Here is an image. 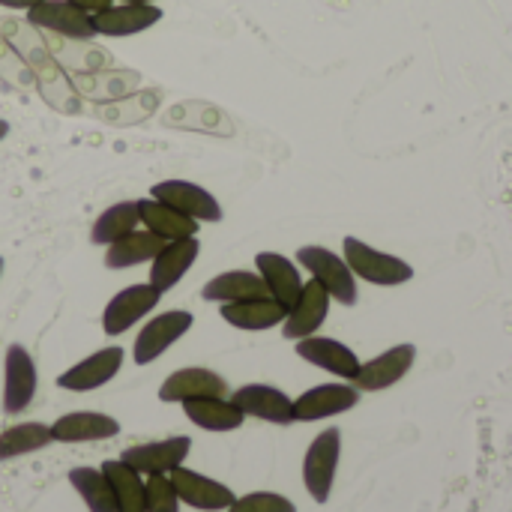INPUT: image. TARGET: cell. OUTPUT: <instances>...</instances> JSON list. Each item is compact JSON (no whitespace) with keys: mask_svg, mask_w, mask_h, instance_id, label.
<instances>
[{"mask_svg":"<svg viewBox=\"0 0 512 512\" xmlns=\"http://www.w3.org/2000/svg\"><path fill=\"white\" fill-rule=\"evenodd\" d=\"M0 36L24 57V63L30 66V72L36 78V90L48 108H54L57 114H81L84 111V105H81L84 99L75 93L69 72L54 60L42 33L33 24H27L21 18H3Z\"/></svg>","mask_w":512,"mask_h":512,"instance_id":"6da1fadb","label":"cell"},{"mask_svg":"<svg viewBox=\"0 0 512 512\" xmlns=\"http://www.w3.org/2000/svg\"><path fill=\"white\" fill-rule=\"evenodd\" d=\"M342 258L348 261V267L354 270L357 279L378 285V288H396V285H405L414 279V267L405 258L375 249L366 240L351 237V234L342 240Z\"/></svg>","mask_w":512,"mask_h":512,"instance_id":"7a4b0ae2","label":"cell"},{"mask_svg":"<svg viewBox=\"0 0 512 512\" xmlns=\"http://www.w3.org/2000/svg\"><path fill=\"white\" fill-rule=\"evenodd\" d=\"M297 264L303 270H309V276L315 282L324 285V291L342 303V306H357L360 300V288H357V276L348 267V261L336 252H330L327 246H300L297 249Z\"/></svg>","mask_w":512,"mask_h":512,"instance_id":"3957f363","label":"cell"},{"mask_svg":"<svg viewBox=\"0 0 512 512\" xmlns=\"http://www.w3.org/2000/svg\"><path fill=\"white\" fill-rule=\"evenodd\" d=\"M339 456H342V432L339 429H324L309 444L306 459H303V483L315 504L330 501L336 471H339Z\"/></svg>","mask_w":512,"mask_h":512,"instance_id":"277c9868","label":"cell"},{"mask_svg":"<svg viewBox=\"0 0 512 512\" xmlns=\"http://www.w3.org/2000/svg\"><path fill=\"white\" fill-rule=\"evenodd\" d=\"M414 360H417V345H411V342L393 345V348H387L384 354H378V357L360 363V372H357V378H354L351 384H354L360 393H381V390H390L393 384H399V381L411 372Z\"/></svg>","mask_w":512,"mask_h":512,"instance_id":"5b68a950","label":"cell"},{"mask_svg":"<svg viewBox=\"0 0 512 512\" xmlns=\"http://www.w3.org/2000/svg\"><path fill=\"white\" fill-rule=\"evenodd\" d=\"M162 294L147 282V285H129L120 294L111 297V303L102 312V330L105 336H123L132 330L144 315H150L159 306Z\"/></svg>","mask_w":512,"mask_h":512,"instance_id":"8992f818","label":"cell"},{"mask_svg":"<svg viewBox=\"0 0 512 512\" xmlns=\"http://www.w3.org/2000/svg\"><path fill=\"white\" fill-rule=\"evenodd\" d=\"M192 321L195 318L189 312H183V309H171V312H162L153 321H147L144 330L135 339V348H132L135 363L147 366V363L159 360L180 336H186L192 330Z\"/></svg>","mask_w":512,"mask_h":512,"instance_id":"52a82bcc","label":"cell"},{"mask_svg":"<svg viewBox=\"0 0 512 512\" xmlns=\"http://www.w3.org/2000/svg\"><path fill=\"white\" fill-rule=\"evenodd\" d=\"M330 303H333V297L324 291L321 282H315V279L303 282L300 300L288 309V315L282 321V336L288 342H300L306 336H315L330 315Z\"/></svg>","mask_w":512,"mask_h":512,"instance_id":"ba28073f","label":"cell"},{"mask_svg":"<svg viewBox=\"0 0 512 512\" xmlns=\"http://www.w3.org/2000/svg\"><path fill=\"white\" fill-rule=\"evenodd\" d=\"M360 405V390L354 384H318L294 399V423H318L336 414H348Z\"/></svg>","mask_w":512,"mask_h":512,"instance_id":"9c48e42d","label":"cell"},{"mask_svg":"<svg viewBox=\"0 0 512 512\" xmlns=\"http://www.w3.org/2000/svg\"><path fill=\"white\" fill-rule=\"evenodd\" d=\"M27 24H33L42 33H60L72 39H93V15L72 6L69 0H42L33 9H27Z\"/></svg>","mask_w":512,"mask_h":512,"instance_id":"30bf717a","label":"cell"},{"mask_svg":"<svg viewBox=\"0 0 512 512\" xmlns=\"http://www.w3.org/2000/svg\"><path fill=\"white\" fill-rule=\"evenodd\" d=\"M192 450V438L186 435H174L165 441H150V444H138L129 447L120 462H126L132 471H138L141 477H153V474H171L174 468H180L186 462Z\"/></svg>","mask_w":512,"mask_h":512,"instance_id":"8fae6325","label":"cell"},{"mask_svg":"<svg viewBox=\"0 0 512 512\" xmlns=\"http://www.w3.org/2000/svg\"><path fill=\"white\" fill-rule=\"evenodd\" d=\"M150 198H156V201L180 210L183 216H189L195 222H222L219 201L204 186H195L189 180H165V183H156L150 189Z\"/></svg>","mask_w":512,"mask_h":512,"instance_id":"7c38bea8","label":"cell"},{"mask_svg":"<svg viewBox=\"0 0 512 512\" xmlns=\"http://www.w3.org/2000/svg\"><path fill=\"white\" fill-rule=\"evenodd\" d=\"M36 396V366L24 345H9L3 360V411L21 414Z\"/></svg>","mask_w":512,"mask_h":512,"instance_id":"4fadbf2b","label":"cell"},{"mask_svg":"<svg viewBox=\"0 0 512 512\" xmlns=\"http://www.w3.org/2000/svg\"><path fill=\"white\" fill-rule=\"evenodd\" d=\"M168 477H171V486H174L180 504H186L192 510L219 512L228 510L237 501V495L228 486H222V483H216V480H210V477H204L198 471H189L183 465L174 468Z\"/></svg>","mask_w":512,"mask_h":512,"instance_id":"5bb4252c","label":"cell"},{"mask_svg":"<svg viewBox=\"0 0 512 512\" xmlns=\"http://www.w3.org/2000/svg\"><path fill=\"white\" fill-rule=\"evenodd\" d=\"M231 402L255 420L273 423V426H291L294 423V399L270 384H246L231 393Z\"/></svg>","mask_w":512,"mask_h":512,"instance_id":"9a60e30c","label":"cell"},{"mask_svg":"<svg viewBox=\"0 0 512 512\" xmlns=\"http://www.w3.org/2000/svg\"><path fill=\"white\" fill-rule=\"evenodd\" d=\"M120 366H123V348L111 345V348H102V351L84 357L72 369H66L57 378V387L60 390H72V393H90V390L105 387L120 372Z\"/></svg>","mask_w":512,"mask_h":512,"instance_id":"2e32d148","label":"cell"},{"mask_svg":"<svg viewBox=\"0 0 512 512\" xmlns=\"http://www.w3.org/2000/svg\"><path fill=\"white\" fill-rule=\"evenodd\" d=\"M297 357L318 366V369H324V372H330V375H336V378H342V381H348V384L360 372V357L348 345H342L339 339H330V336H306V339H300L297 342Z\"/></svg>","mask_w":512,"mask_h":512,"instance_id":"e0dca14e","label":"cell"},{"mask_svg":"<svg viewBox=\"0 0 512 512\" xmlns=\"http://www.w3.org/2000/svg\"><path fill=\"white\" fill-rule=\"evenodd\" d=\"M48 51L54 54V60L69 72V75H81V72H99L111 66V51L96 45L93 39H72V36H60V33H42Z\"/></svg>","mask_w":512,"mask_h":512,"instance_id":"ac0fdd59","label":"cell"},{"mask_svg":"<svg viewBox=\"0 0 512 512\" xmlns=\"http://www.w3.org/2000/svg\"><path fill=\"white\" fill-rule=\"evenodd\" d=\"M72 87L81 99L87 102H114L120 96H129L135 90H141V72L135 69H99V72H81V75H69Z\"/></svg>","mask_w":512,"mask_h":512,"instance_id":"d6986e66","label":"cell"},{"mask_svg":"<svg viewBox=\"0 0 512 512\" xmlns=\"http://www.w3.org/2000/svg\"><path fill=\"white\" fill-rule=\"evenodd\" d=\"M228 381L210 369H201V366H189V369H180L174 375L165 378V384L159 387V399L162 402H189V399H228Z\"/></svg>","mask_w":512,"mask_h":512,"instance_id":"ffe728a7","label":"cell"},{"mask_svg":"<svg viewBox=\"0 0 512 512\" xmlns=\"http://www.w3.org/2000/svg\"><path fill=\"white\" fill-rule=\"evenodd\" d=\"M255 267H258V276L264 279L270 297L279 306L291 309L300 300L303 276L297 270V261H291L288 255H279V252H258L255 255Z\"/></svg>","mask_w":512,"mask_h":512,"instance_id":"44dd1931","label":"cell"},{"mask_svg":"<svg viewBox=\"0 0 512 512\" xmlns=\"http://www.w3.org/2000/svg\"><path fill=\"white\" fill-rule=\"evenodd\" d=\"M162 18V9L153 3H120L102 12H93V27L102 36H135L153 27Z\"/></svg>","mask_w":512,"mask_h":512,"instance_id":"7402d4cb","label":"cell"},{"mask_svg":"<svg viewBox=\"0 0 512 512\" xmlns=\"http://www.w3.org/2000/svg\"><path fill=\"white\" fill-rule=\"evenodd\" d=\"M120 432V423L108 414L96 411H75L63 414L51 426V438L60 444H87V441H108Z\"/></svg>","mask_w":512,"mask_h":512,"instance_id":"603a6c76","label":"cell"},{"mask_svg":"<svg viewBox=\"0 0 512 512\" xmlns=\"http://www.w3.org/2000/svg\"><path fill=\"white\" fill-rule=\"evenodd\" d=\"M198 252H201L198 237H186V240L168 243V246L150 261V264H153V270H150V285H153L159 294L171 291V288L186 276V270L195 264Z\"/></svg>","mask_w":512,"mask_h":512,"instance_id":"cb8c5ba5","label":"cell"},{"mask_svg":"<svg viewBox=\"0 0 512 512\" xmlns=\"http://www.w3.org/2000/svg\"><path fill=\"white\" fill-rule=\"evenodd\" d=\"M138 219L144 222L147 231H153L156 237H162L168 243L195 237L198 228H201V222L183 216L180 210H174V207H168V204H162L156 198H141L138 201Z\"/></svg>","mask_w":512,"mask_h":512,"instance_id":"d4e9b609","label":"cell"},{"mask_svg":"<svg viewBox=\"0 0 512 512\" xmlns=\"http://www.w3.org/2000/svg\"><path fill=\"white\" fill-rule=\"evenodd\" d=\"M219 315L225 318V324L237 327V330H273L285 321L288 309L279 306L273 297H261V300H240V303H222Z\"/></svg>","mask_w":512,"mask_h":512,"instance_id":"484cf974","label":"cell"},{"mask_svg":"<svg viewBox=\"0 0 512 512\" xmlns=\"http://www.w3.org/2000/svg\"><path fill=\"white\" fill-rule=\"evenodd\" d=\"M162 102V93L159 90H135L129 96H120L114 102H102V105H93V117L111 123V126H138L144 123L147 117L156 114Z\"/></svg>","mask_w":512,"mask_h":512,"instance_id":"4316f807","label":"cell"},{"mask_svg":"<svg viewBox=\"0 0 512 512\" xmlns=\"http://www.w3.org/2000/svg\"><path fill=\"white\" fill-rule=\"evenodd\" d=\"M201 297L207 303H240V300H261L270 297L264 279L249 270H228L216 279H210L201 288Z\"/></svg>","mask_w":512,"mask_h":512,"instance_id":"83f0119b","label":"cell"},{"mask_svg":"<svg viewBox=\"0 0 512 512\" xmlns=\"http://www.w3.org/2000/svg\"><path fill=\"white\" fill-rule=\"evenodd\" d=\"M168 246V240L156 237L153 231H129L126 237L114 240L105 252V267L108 270H126V267H135V264H144V261H153L162 249Z\"/></svg>","mask_w":512,"mask_h":512,"instance_id":"f1b7e54d","label":"cell"},{"mask_svg":"<svg viewBox=\"0 0 512 512\" xmlns=\"http://www.w3.org/2000/svg\"><path fill=\"white\" fill-rule=\"evenodd\" d=\"M165 126L174 129H195V132H210V135H231V120L207 102H177L174 108L165 111L162 117Z\"/></svg>","mask_w":512,"mask_h":512,"instance_id":"f546056e","label":"cell"},{"mask_svg":"<svg viewBox=\"0 0 512 512\" xmlns=\"http://www.w3.org/2000/svg\"><path fill=\"white\" fill-rule=\"evenodd\" d=\"M183 414L204 432H234L246 420V414L231 399H216V396L183 402Z\"/></svg>","mask_w":512,"mask_h":512,"instance_id":"4dcf8cb0","label":"cell"},{"mask_svg":"<svg viewBox=\"0 0 512 512\" xmlns=\"http://www.w3.org/2000/svg\"><path fill=\"white\" fill-rule=\"evenodd\" d=\"M99 471L111 483V492H114V501H117V512H147V486H144V480H141L138 471H132L120 459L102 462Z\"/></svg>","mask_w":512,"mask_h":512,"instance_id":"1f68e13d","label":"cell"},{"mask_svg":"<svg viewBox=\"0 0 512 512\" xmlns=\"http://www.w3.org/2000/svg\"><path fill=\"white\" fill-rule=\"evenodd\" d=\"M138 201H120L114 207H108L105 213L96 216L93 228H90V240L96 246H111L114 240L126 237L129 231L138 228Z\"/></svg>","mask_w":512,"mask_h":512,"instance_id":"d6a6232c","label":"cell"},{"mask_svg":"<svg viewBox=\"0 0 512 512\" xmlns=\"http://www.w3.org/2000/svg\"><path fill=\"white\" fill-rule=\"evenodd\" d=\"M51 441H54L51 438V426H42V423L9 426V429L0 432V462H9V459L36 453V450L48 447Z\"/></svg>","mask_w":512,"mask_h":512,"instance_id":"836d02e7","label":"cell"},{"mask_svg":"<svg viewBox=\"0 0 512 512\" xmlns=\"http://www.w3.org/2000/svg\"><path fill=\"white\" fill-rule=\"evenodd\" d=\"M69 483L81 495V501L87 504L90 512H117L111 483L105 480L102 471H96V468H72L69 471Z\"/></svg>","mask_w":512,"mask_h":512,"instance_id":"e575fe53","label":"cell"},{"mask_svg":"<svg viewBox=\"0 0 512 512\" xmlns=\"http://www.w3.org/2000/svg\"><path fill=\"white\" fill-rule=\"evenodd\" d=\"M0 81L9 84V87H15V90L36 87V78H33L30 66L24 63V57L6 39H0Z\"/></svg>","mask_w":512,"mask_h":512,"instance_id":"d590c367","label":"cell"},{"mask_svg":"<svg viewBox=\"0 0 512 512\" xmlns=\"http://www.w3.org/2000/svg\"><path fill=\"white\" fill-rule=\"evenodd\" d=\"M144 486H147V512H180V498L168 474H153L144 480Z\"/></svg>","mask_w":512,"mask_h":512,"instance_id":"8d00e7d4","label":"cell"},{"mask_svg":"<svg viewBox=\"0 0 512 512\" xmlns=\"http://www.w3.org/2000/svg\"><path fill=\"white\" fill-rule=\"evenodd\" d=\"M225 512H297V507L285 495H276V492H252V495L237 498Z\"/></svg>","mask_w":512,"mask_h":512,"instance_id":"74e56055","label":"cell"},{"mask_svg":"<svg viewBox=\"0 0 512 512\" xmlns=\"http://www.w3.org/2000/svg\"><path fill=\"white\" fill-rule=\"evenodd\" d=\"M72 6H78V9H84V12H102V9H108L111 6V0H69Z\"/></svg>","mask_w":512,"mask_h":512,"instance_id":"f35d334b","label":"cell"},{"mask_svg":"<svg viewBox=\"0 0 512 512\" xmlns=\"http://www.w3.org/2000/svg\"><path fill=\"white\" fill-rule=\"evenodd\" d=\"M36 3H42V0H0V6H6V9H33Z\"/></svg>","mask_w":512,"mask_h":512,"instance_id":"ab89813d","label":"cell"},{"mask_svg":"<svg viewBox=\"0 0 512 512\" xmlns=\"http://www.w3.org/2000/svg\"><path fill=\"white\" fill-rule=\"evenodd\" d=\"M6 135H9V123H6V120H0V141H3Z\"/></svg>","mask_w":512,"mask_h":512,"instance_id":"60d3db41","label":"cell"},{"mask_svg":"<svg viewBox=\"0 0 512 512\" xmlns=\"http://www.w3.org/2000/svg\"><path fill=\"white\" fill-rule=\"evenodd\" d=\"M120 3H153V0H120Z\"/></svg>","mask_w":512,"mask_h":512,"instance_id":"b9f144b4","label":"cell"},{"mask_svg":"<svg viewBox=\"0 0 512 512\" xmlns=\"http://www.w3.org/2000/svg\"><path fill=\"white\" fill-rule=\"evenodd\" d=\"M0 273H3V258H0Z\"/></svg>","mask_w":512,"mask_h":512,"instance_id":"7bdbcfd3","label":"cell"},{"mask_svg":"<svg viewBox=\"0 0 512 512\" xmlns=\"http://www.w3.org/2000/svg\"><path fill=\"white\" fill-rule=\"evenodd\" d=\"M0 39H3V36H0Z\"/></svg>","mask_w":512,"mask_h":512,"instance_id":"ee69618b","label":"cell"}]
</instances>
